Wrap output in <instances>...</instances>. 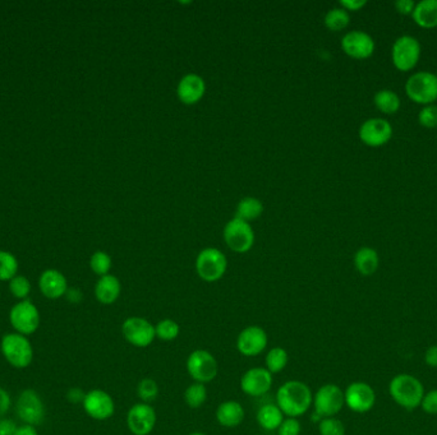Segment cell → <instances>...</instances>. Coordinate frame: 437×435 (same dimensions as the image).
I'll return each instance as SVG.
<instances>
[{
    "label": "cell",
    "mask_w": 437,
    "mask_h": 435,
    "mask_svg": "<svg viewBox=\"0 0 437 435\" xmlns=\"http://www.w3.org/2000/svg\"><path fill=\"white\" fill-rule=\"evenodd\" d=\"M313 404V393L301 381H288L276 392V405L288 418L303 416Z\"/></svg>",
    "instance_id": "obj_1"
},
{
    "label": "cell",
    "mask_w": 437,
    "mask_h": 435,
    "mask_svg": "<svg viewBox=\"0 0 437 435\" xmlns=\"http://www.w3.org/2000/svg\"><path fill=\"white\" fill-rule=\"evenodd\" d=\"M389 393L400 407L415 410L417 407H421L426 392L421 381L413 375L398 374L389 383Z\"/></svg>",
    "instance_id": "obj_2"
},
{
    "label": "cell",
    "mask_w": 437,
    "mask_h": 435,
    "mask_svg": "<svg viewBox=\"0 0 437 435\" xmlns=\"http://www.w3.org/2000/svg\"><path fill=\"white\" fill-rule=\"evenodd\" d=\"M0 350L4 359L13 368H27L34 359V349L30 341L20 333L4 335L0 341Z\"/></svg>",
    "instance_id": "obj_3"
},
{
    "label": "cell",
    "mask_w": 437,
    "mask_h": 435,
    "mask_svg": "<svg viewBox=\"0 0 437 435\" xmlns=\"http://www.w3.org/2000/svg\"><path fill=\"white\" fill-rule=\"evenodd\" d=\"M312 405L315 407V413L320 418H334L346 405L344 390L332 383L324 384L313 395Z\"/></svg>",
    "instance_id": "obj_4"
},
{
    "label": "cell",
    "mask_w": 437,
    "mask_h": 435,
    "mask_svg": "<svg viewBox=\"0 0 437 435\" xmlns=\"http://www.w3.org/2000/svg\"><path fill=\"white\" fill-rule=\"evenodd\" d=\"M9 322L15 333L23 336L34 335L40 327L41 316L36 305L30 300H22L13 305L9 312Z\"/></svg>",
    "instance_id": "obj_5"
},
{
    "label": "cell",
    "mask_w": 437,
    "mask_h": 435,
    "mask_svg": "<svg viewBox=\"0 0 437 435\" xmlns=\"http://www.w3.org/2000/svg\"><path fill=\"white\" fill-rule=\"evenodd\" d=\"M228 268L226 257L216 248H206L197 255L196 270L200 278L206 282H215L225 275Z\"/></svg>",
    "instance_id": "obj_6"
},
{
    "label": "cell",
    "mask_w": 437,
    "mask_h": 435,
    "mask_svg": "<svg viewBox=\"0 0 437 435\" xmlns=\"http://www.w3.org/2000/svg\"><path fill=\"white\" fill-rule=\"evenodd\" d=\"M406 91L415 102L430 105L437 98V75L423 70L410 75L406 83Z\"/></svg>",
    "instance_id": "obj_7"
},
{
    "label": "cell",
    "mask_w": 437,
    "mask_h": 435,
    "mask_svg": "<svg viewBox=\"0 0 437 435\" xmlns=\"http://www.w3.org/2000/svg\"><path fill=\"white\" fill-rule=\"evenodd\" d=\"M187 372L195 382H212L218 376V361L207 350H195L187 359Z\"/></svg>",
    "instance_id": "obj_8"
},
{
    "label": "cell",
    "mask_w": 437,
    "mask_h": 435,
    "mask_svg": "<svg viewBox=\"0 0 437 435\" xmlns=\"http://www.w3.org/2000/svg\"><path fill=\"white\" fill-rule=\"evenodd\" d=\"M121 335L129 345L144 349L150 346L155 338V326L142 316H129L121 324Z\"/></svg>",
    "instance_id": "obj_9"
},
{
    "label": "cell",
    "mask_w": 437,
    "mask_h": 435,
    "mask_svg": "<svg viewBox=\"0 0 437 435\" xmlns=\"http://www.w3.org/2000/svg\"><path fill=\"white\" fill-rule=\"evenodd\" d=\"M15 411L24 424L34 427L40 425L45 419V406L36 390H23L17 398Z\"/></svg>",
    "instance_id": "obj_10"
},
{
    "label": "cell",
    "mask_w": 437,
    "mask_h": 435,
    "mask_svg": "<svg viewBox=\"0 0 437 435\" xmlns=\"http://www.w3.org/2000/svg\"><path fill=\"white\" fill-rule=\"evenodd\" d=\"M224 239L228 247L237 253H246L252 248L255 233L249 222L234 218L224 227Z\"/></svg>",
    "instance_id": "obj_11"
},
{
    "label": "cell",
    "mask_w": 437,
    "mask_h": 435,
    "mask_svg": "<svg viewBox=\"0 0 437 435\" xmlns=\"http://www.w3.org/2000/svg\"><path fill=\"white\" fill-rule=\"evenodd\" d=\"M394 66L400 70H409L415 67L421 56V44L410 35H403L395 40L392 50Z\"/></svg>",
    "instance_id": "obj_12"
},
{
    "label": "cell",
    "mask_w": 437,
    "mask_h": 435,
    "mask_svg": "<svg viewBox=\"0 0 437 435\" xmlns=\"http://www.w3.org/2000/svg\"><path fill=\"white\" fill-rule=\"evenodd\" d=\"M346 405L353 413H366L376 404V393L366 382L350 383L344 390Z\"/></svg>",
    "instance_id": "obj_13"
},
{
    "label": "cell",
    "mask_w": 437,
    "mask_h": 435,
    "mask_svg": "<svg viewBox=\"0 0 437 435\" xmlns=\"http://www.w3.org/2000/svg\"><path fill=\"white\" fill-rule=\"evenodd\" d=\"M82 406L84 413L94 420H108L115 413L113 397L103 390H92L87 392L83 398Z\"/></svg>",
    "instance_id": "obj_14"
},
{
    "label": "cell",
    "mask_w": 437,
    "mask_h": 435,
    "mask_svg": "<svg viewBox=\"0 0 437 435\" xmlns=\"http://www.w3.org/2000/svg\"><path fill=\"white\" fill-rule=\"evenodd\" d=\"M269 344L266 330L260 326H249L241 330L237 338V349L247 358H255L264 353Z\"/></svg>",
    "instance_id": "obj_15"
},
{
    "label": "cell",
    "mask_w": 437,
    "mask_h": 435,
    "mask_svg": "<svg viewBox=\"0 0 437 435\" xmlns=\"http://www.w3.org/2000/svg\"><path fill=\"white\" fill-rule=\"evenodd\" d=\"M156 411L150 404L140 402L127 413V427L133 435H149L156 425Z\"/></svg>",
    "instance_id": "obj_16"
},
{
    "label": "cell",
    "mask_w": 437,
    "mask_h": 435,
    "mask_svg": "<svg viewBox=\"0 0 437 435\" xmlns=\"http://www.w3.org/2000/svg\"><path fill=\"white\" fill-rule=\"evenodd\" d=\"M272 387V374L266 368H252L242 375L241 388L247 396L261 397Z\"/></svg>",
    "instance_id": "obj_17"
},
{
    "label": "cell",
    "mask_w": 437,
    "mask_h": 435,
    "mask_svg": "<svg viewBox=\"0 0 437 435\" xmlns=\"http://www.w3.org/2000/svg\"><path fill=\"white\" fill-rule=\"evenodd\" d=\"M392 124L383 118H372L364 121L360 128V138L363 143L372 147L383 146L392 138Z\"/></svg>",
    "instance_id": "obj_18"
},
{
    "label": "cell",
    "mask_w": 437,
    "mask_h": 435,
    "mask_svg": "<svg viewBox=\"0 0 437 435\" xmlns=\"http://www.w3.org/2000/svg\"><path fill=\"white\" fill-rule=\"evenodd\" d=\"M341 47L349 56L364 59L373 54L375 41L364 31H350L341 40Z\"/></svg>",
    "instance_id": "obj_19"
},
{
    "label": "cell",
    "mask_w": 437,
    "mask_h": 435,
    "mask_svg": "<svg viewBox=\"0 0 437 435\" xmlns=\"http://www.w3.org/2000/svg\"><path fill=\"white\" fill-rule=\"evenodd\" d=\"M206 84L204 78L196 73H188L179 81L177 93L182 102L187 105H193L204 96Z\"/></svg>",
    "instance_id": "obj_20"
},
{
    "label": "cell",
    "mask_w": 437,
    "mask_h": 435,
    "mask_svg": "<svg viewBox=\"0 0 437 435\" xmlns=\"http://www.w3.org/2000/svg\"><path fill=\"white\" fill-rule=\"evenodd\" d=\"M40 290L47 299H59L68 291L67 280L59 270H47L40 276L38 280Z\"/></svg>",
    "instance_id": "obj_21"
},
{
    "label": "cell",
    "mask_w": 437,
    "mask_h": 435,
    "mask_svg": "<svg viewBox=\"0 0 437 435\" xmlns=\"http://www.w3.org/2000/svg\"><path fill=\"white\" fill-rule=\"evenodd\" d=\"M244 419V409L243 406L234 401H224L218 405L216 410V420L224 428H237Z\"/></svg>",
    "instance_id": "obj_22"
},
{
    "label": "cell",
    "mask_w": 437,
    "mask_h": 435,
    "mask_svg": "<svg viewBox=\"0 0 437 435\" xmlns=\"http://www.w3.org/2000/svg\"><path fill=\"white\" fill-rule=\"evenodd\" d=\"M121 286L119 280L113 275L100 277L95 286V296L98 303L104 305H112L121 296Z\"/></svg>",
    "instance_id": "obj_23"
},
{
    "label": "cell",
    "mask_w": 437,
    "mask_h": 435,
    "mask_svg": "<svg viewBox=\"0 0 437 435\" xmlns=\"http://www.w3.org/2000/svg\"><path fill=\"white\" fill-rule=\"evenodd\" d=\"M257 422L265 430H278L284 421V413L276 404H266L257 411Z\"/></svg>",
    "instance_id": "obj_24"
},
{
    "label": "cell",
    "mask_w": 437,
    "mask_h": 435,
    "mask_svg": "<svg viewBox=\"0 0 437 435\" xmlns=\"http://www.w3.org/2000/svg\"><path fill=\"white\" fill-rule=\"evenodd\" d=\"M413 18L415 23L426 27L432 29L437 26V0H421L415 4L413 10Z\"/></svg>",
    "instance_id": "obj_25"
},
{
    "label": "cell",
    "mask_w": 437,
    "mask_h": 435,
    "mask_svg": "<svg viewBox=\"0 0 437 435\" xmlns=\"http://www.w3.org/2000/svg\"><path fill=\"white\" fill-rule=\"evenodd\" d=\"M378 254L375 249L363 247L355 255V266L363 276H371L378 268Z\"/></svg>",
    "instance_id": "obj_26"
},
{
    "label": "cell",
    "mask_w": 437,
    "mask_h": 435,
    "mask_svg": "<svg viewBox=\"0 0 437 435\" xmlns=\"http://www.w3.org/2000/svg\"><path fill=\"white\" fill-rule=\"evenodd\" d=\"M264 212V204L253 197H246L243 198L241 202L238 203L237 207V216L235 218H241L243 221L249 222L252 220H256L260 218Z\"/></svg>",
    "instance_id": "obj_27"
},
{
    "label": "cell",
    "mask_w": 437,
    "mask_h": 435,
    "mask_svg": "<svg viewBox=\"0 0 437 435\" xmlns=\"http://www.w3.org/2000/svg\"><path fill=\"white\" fill-rule=\"evenodd\" d=\"M288 361H289V355H288L287 350L283 347H274L266 353V358H265L266 369L272 374H278L280 372H283L288 365Z\"/></svg>",
    "instance_id": "obj_28"
},
{
    "label": "cell",
    "mask_w": 437,
    "mask_h": 435,
    "mask_svg": "<svg viewBox=\"0 0 437 435\" xmlns=\"http://www.w3.org/2000/svg\"><path fill=\"white\" fill-rule=\"evenodd\" d=\"M207 388L202 383H192L184 390V401L191 409H200L207 401Z\"/></svg>",
    "instance_id": "obj_29"
},
{
    "label": "cell",
    "mask_w": 437,
    "mask_h": 435,
    "mask_svg": "<svg viewBox=\"0 0 437 435\" xmlns=\"http://www.w3.org/2000/svg\"><path fill=\"white\" fill-rule=\"evenodd\" d=\"M375 105L386 114H394L400 107V98L394 91L381 90L375 95Z\"/></svg>",
    "instance_id": "obj_30"
},
{
    "label": "cell",
    "mask_w": 437,
    "mask_h": 435,
    "mask_svg": "<svg viewBox=\"0 0 437 435\" xmlns=\"http://www.w3.org/2000/svg\"><path fill=\"white\" fill-rule=\"evenodd\" d=\"M349 13L344 8H332L325 15V24L329 30L340 31L349 24Z\"/></svg>",
    "instance_id": "obj_31"
},
{
    "label": "cell",
    "mask_w": 437,
    "mask_h": 435,
    "mask_svg": "<svg viewBox=\"0 0 437 435\" xmlns=\"http://www.w3.org/2000/svg\"><path fill=\"white\" fill-rule=\"evenodd\" d=\"M179 333H181L179 324L170 318L161 319L158 324H155V335L161 341H165V342L174 341L179 336Z\"/></svg>",
    "instance_id": "obj_32"
},
{
    "label": "cell",
    "mask_w": 437,
    "mask_h": 435,
    "mask_svg": "<svg viewBox=\"0 0 437 435\" xmlns=\"http://www.w3.org/2000/svg\"><path fill=\"white\" fill-rule=\"evenodd\" d=\"M18 262L15 255L8 252H0V281H10L15 277Z\"/></svg>",
    "instance_id": "obj_33"
},
{
    "label": "cell",
    "mask_w": 437,
    "mask_h": 435,
    "mask_svg": "<svg viewBox=\"0 0 437 435\" xmlns=\"http://www.w3.org/2000/svg\"><path fill=\"white\" fill-rule=\"evenodd\" d=\"M137 395L144 404H151L158 396V386L156 381L151 378H144L137 386Z\"/></svg>",
    "instance_id": "obj_34"
},
{
    "label": "cell",
    "mask_w": 437,
    "mask_h": 435,
    "mask_svg": "<svg viewBox=\"0 0 437 435\" xmlns=\"http://www.w3.org/2000/svg\"><path fill=\"white\" fill-rule=\"evenodd\" d=\"M90 266L91 270L103 277L109 275L112 268V258L105 252H96L91 257Z\"/></svg>",
    "instance_id": "obj_35"
},
{
    "label": "cell",
    "mask_w": 437,
    "mask_h": 435,
    "mask_svg": "<svg viewBox=\"0 0 437 435\" xmlns=\"http://www.w3.org/2000/svg\"><path fill=\"white\" fill-rule=\"evenodd\" d=\"M320 435H346V427L343 421L334 418H324L318 422Z\"/></svg>",
    "instance_id": "obj_36"
},
{
    "label": "cell",
    "mask_w": 437,
    "mask_h": 435,
    "mask_svg": "<svg viewBox=\"0 0 437 435\" xmlns=\"http://www.w3.org/2000/svg\"><path fill=\"white\" fill-rule=\"evenodd\" d=\"M9 290L17 299L26 300L31 291L30 281L24 276H15L9 282Z\"/></svg>",
    "instance_id": "obj_37"
},
{
    "label": "cell",
    "mask_w": 437,
    "mask_h": 435,
    "mask_svg": "<svg viewBox=\"0 0 437 435\" xmlns=\"http://www.w3.org/2000/svg\"><path fill=\"white\" fill-rule=\"evenodd\" d=\"M418 121L423 127H437V106L426 105L418 114Z\"/></svg>",
    "instance_id": "obj_38"
},
{
    "label": "cell",
    "mask_w": 437,
    "mask_h": 435,
    "mask_svg": "<svg viewBox=\"0 0 437 435\" xmlns=\"http://www.w3.org/2000/svg\"><path fill=\"white\" fill-rule=\"evenodd\" d=\"M301 422L295 418H287L281 422L278 429V435H299L301 434Z\"/></svg>",
    "instance_id": "obj_39"
},
{
    "label": "cell",
    "mask_w": 437,
    "mask_h": 435,
    "mask_svg": "<svg viewBox=\"0 0 437 435\" xmlns=\"http://www.w3.org/2000/svg\"><path fill=\"white\" fill-rule=\"evenodd\" d=\"M421 409L429 415H437V390L424 393L421 402Z\"/></svg>",
    "instance_id": "obj_40"
},
{
    "label": "cell",
    "mask_w": 437,
    "mask_h": 435,
    "mask_svg": "<svg viewBox=\"0 0 437 435\" xmlns=\"http://www.w3.org/2000/svg\"><path fill=\"white\" fill-rule=\"evenodd\" d=\"M10 404H12V401H10L9 393L4 388L0 387V418L8 413Z\"/></svg>",
    "instance_id": "obj_41"
},
{
    "label": "cell",
    "mask_w": 437,
    "mask_h": 435,
    "mask_svg": "<svg viewBox=\"0 0 437 435\" xmlns=\"http://www.w3.org/2000/svg\"><path fill=\"white\" fill-rule=\"evenodd\" d=\"M424 362L431 368H437V345H432L424 353Z\"/></svg>",
    "instance_id": "obj_42"
},
{
    "label": "cell",
    "mask_w": 437,
    "mask_h": 435,
    "mask_svg": "<svg viewBox=\"0 0 437 435\" xmlns=\"http://www.w3.org/2000/svg\"><path fill=\"white\" fill-rule=\"evenodd\" d=\"M395 7L403 15H409L413 13L415 10V3L413 0H398L395 1Z\"/></svg>",
    "instance_id": "obj_43"
},
{
    "label": "cell",
    "mask_w": 437,
    "mask_h": 435,
    "mask_svg": "<svg viewBox=\"0 0 437 435\" xmlns=\"http://www.w3.org/2000/svg\"><path fill=\"white\" fill-rule=\"evenodd\" d=\"M17 428L18 427L15 425V421L9 419L0 420V435H15Z\"/></svg>",
    "instance_id": "obj_44"
},
{
    "label": "cell",
    "mask_w": 437,
    "mask_h": 435,
    "mask_svg": "<svg viewBox=\"0 0 437 435\" xmlns=\"http://www.w3.org/2000/svg\"><path fill=\"white\" fill-rule=\"evenodd\" d=\"M340 4L346 10H358L366 6V0H340Z\"/></svg>",
    "instance_id": "obj_45"
},
{
    "label": "cell",
    "mask_w": 437,
    "mask_h": 435,
    "mask_svg": "<svg viewBox=\"0 0 437 435\" xmlns=\"http://www.w3.org/2000/svg\"><path fill=\"white\" fill-rule=\"evenodd\" d=\"M84 395H86V393H83L82 390H80V388H72V390H68L67 398H68V401L71 404H75H75H82Z\"/></svg>",
    "instance_id": "obj_46"
},
{
    "label": "cell",
    "mask_w": 437,
    "mask_h": 435,
    "mask_svg": "<svg viewBox=\"0 0 437 435\" xmlns=\"http://www.w3.org/2000/svg\"><path fill=\"white\" fill-rule=\"evenodd\" d=\"M15 435H38V433L34 425L24 424V425H21L17 428Z\"/></svg>",
    "instance_id": "obj_47"
},
{
    "label": "cell",
    "mask_w": 437,
    "mask_h": 435,
    "mask_svg": "<svg viewBox=\"0 0 437 435\" xmlns=\"http://www.w3.org/2000/svg\"><path fill=\"white\" fill-rule=\"evenodd\" d=\"M67 295H68L69 300L75 301V303L81 300V298H82V293H80L78 290H75V289L68 290V291H67Z\"/></svg>",
    "instance_id": "obj_48"
},
{
    "label": "cell",
    "mask_w": 437,
    "mask_h": 435,
    "mask_svg": "<svg viewBox=\"0 0 437 435\" xmlns=\"http://www.w3.org/2000/svg\"><path fill=\"white\" fill-rule=\"evenodd\" d=\"M188 435H206L204 434V433H201V432H195V433H191V434Z\"/></svg>",
    "instance_id": "obj_49"
}]
</instances>
